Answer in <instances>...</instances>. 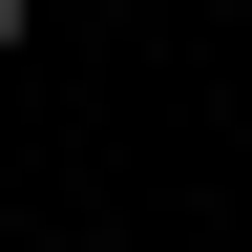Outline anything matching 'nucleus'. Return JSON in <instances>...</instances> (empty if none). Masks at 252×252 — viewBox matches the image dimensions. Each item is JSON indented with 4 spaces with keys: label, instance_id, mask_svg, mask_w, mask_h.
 <instances>
[{
    "label": "nucleus",
    "instance_id": "obj_1",
    "mask_svg": "<svg viewBox=\"0 0 252 252\" xmlns=\"http://www.w3.org/2000/svg\"><path fill=\"white\" fill-rule=\"evenodd\" d=\"M21 21H42V0H0V63H21Z\"/></svg>",
    "mask_w": 252,
    "mask_h": 252
}]
</instances>
